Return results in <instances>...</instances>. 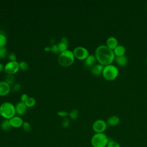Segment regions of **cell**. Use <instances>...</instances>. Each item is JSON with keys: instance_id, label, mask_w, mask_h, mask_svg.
Returning <instances> with one entry per match:
<instances>
[{"instance_id": "28", "label": "cell", "mask_w": 147, "mask_h": 147, "mask_svg": "<svg viewBox=\"0 0 147 147\" xmlns=\"http://www.w3.org/2000/svg\"><path fill=\"white\" fill-rule=\"evenodd\" d=\"M51 51L54 53H58L60 52L57 44H53L51 46Z\"/></svg>"}, {"instance_id": "21", "label": "cell", "mask_w": 147, "mask_h": 147, "mask_svg": "<svg viewBox=\"0 0 147 147\" xmlns=\"http://www.w3.org/2000/svg\"><path fill=\"white\" fill-rule=\"evenodd\" d=\"M5 81L7 82L10 85L11 84H13L14 82V76L13 75L10 74H7L5 77Z\"/></svg>"}, {"instance_id": "6", "label": "cell", "mask_w": 147, "mask_h": 147, "mask_svg": "<svg viewBox=\"0 0 147 147\" xmlns=\"http://www.w3.org/2000/svg\"><path fill=\"white\" fill-rule=\"evenodd\" d=\"M20 69L19 63L17 61H9L5 65L4 70L7 74L14 75Z\"/></svg>"}, {"instance_id": "36", "label": "cell", "mask_w": 147, "mask_h": 147, "mask_svg": "<svg viewBox=\"0 0 147 147\" xmlns=\"http://www.w3.org/2000/svg\"><path fill=\"white\" fill-rule=\"evenodd\" d=\"M44 49L45 51L48 52V51H51V47H48V46H47L44 48Z\"/></svg>"}, {"instance_id": "32", "label": "cell", "mask_w": 147, "mask_h": 147, "mask_svg": "<svg viewBox=\"0 0 147 147\" xmlns=\"http://www.w3.org/2000/svg\"><path fill=\"white\" fill-rule=\"evenodd\" d=\"M68 113L66 111H64V110H60L57 112V114L60 116V117H67V115H68Z\"/></svg>"}, {"instance_id": "12", "label": "cell", "mask_w": 147, "mask_h": 147, "mask_svg": "<svg viewBox=\"0 0 147 147\" xmlns=\"http://www.w3.org/2000/svg\"><path fill=\"white\" fill-rule=\"evenodd\" d=\"M118 45V40L114 37H109L106 40V46L113 51L117 47Z\"/></svg>"}, {"instance_id": "37", "label": "cell", "mask_w": 147, "mask_h": 147, "mask_svg": "<svg viewBox=\"0 0 147 147\" xmlns=\"http://www.w3.org/2000/svg\"><path fill=\"white\" fill-rule=\"evenodd\" d=\"M146 63H147V59H146Z\"/></svg>"}, {"instance_id": "29", "label": "cell", "mask_w": 147, "mask_h": 147, "mask_svg": "<svg viewBox=\"0 0 147 147\" xmlns=\"http://www.w3.org/2000/svg\"><path fill=\"white\" fill-rule=\"evenodd\" d=\"M7 58L9 60V61H16V55L13 52H10L7 55Z\"/></svg>"}, {"instance_id": "2", "label": "cell", "mask_w": 147, "mask_h": 147, "mask_svg": "<svg viewBox=\"0 0 147 147\" xmlns=\"http://www.w3.org/2000/svg\"><path fill=\"white\" fill-rule=\"evenodd\" d=\"M16 114L15 105L10 102H4L0 105V115L4 119H9Z\"/></svg>"}, {"instance_id": "24", "label": "cell", "mask_w": 147, "mask_h": 147, "mask_svg": "<svg viewBox=\"0 0 147 147\" xmlns=\"http://www.w3.org/2000/svg\"><path fill=\"white\" fill-rule=\"evenodd\" d=\"M19 67L20 69L22 71H26L29 68V65L27 62L25 61H21L19 62Z\"/></svg>"}, {"instance_id": "7", "label": "cell", "mask_w": 147, "mask_h": 147, "mask_svg": "<svg viewBox=\"0 0 147 147\" xmlns=\"http://www.w3.org/2000/svg\"><path fill=\"white\" fill-rule=\"evenodd\" d=\"M73 53L75 57L79 60H85L89 55L88 51L82 46H78L75 48Z\"/></svg>"}, {"instance_id": "16", "label": "cell", "mask_w": 147, "mask_h": 147, "mask_svg": "<svg viewBox=\"0 0 147 147\" xmlns=\"http://www.w3.org/2000/svg\"><path fill=\"white\" fill-rule=\"evenodd\" d=\"M113 52L115 57L124 56L126 52V49L123 45H118L117 47L113 50Z\"/></svg>"}, {"instance_id": "20", "label": "cell", "mask_w": 147, "mask_h": 147, "mask_svg": "<svg viewBox=\"0 0 147 147\" xmlns=\"http://www.w3.org/2000/svg\"><path fill=\"white\" fill-rule=\"evenodd\" d=\"M69 117H70V118L72 119H76L78 116H79V111L77 109H74L73 110H72L68 114Z\"/></svg>"}, {"instance_id": "34", "label": "cell", "mask_w": 147, "mask_h": 147, "mask_svg": "<svg viewBox=\"0 0 147 147\" xmlns=\"http://www.w3.org/2000/svg\"><path fill=\"white\" fill-rule=\"evenodd\" d=\"M61 41L64 42V43H66L67 44H68V38L66 37H63L61 38Z\"/></svg>"}, {"instance_id": "14", "label": "cell", "mask_w": 147, "mask_h": 147, "mask_svg": "<svg viewBox=\"0 0 147 147\" xmlns=\"http://www.w3.org/2000/svg\"><path fill=\"white\" fill-rule=\"evenodd\" d=\"M120 122L119 118L117 115H111L109 117L106 121L107 125L110 126H115L119 124Z\"/></svg>"}, {"instance_id": "11", "label": "cell", "mask_w": 147, "mask_h": 147, "mask_svg": "<svg viewBox=\"0 0 147 147\" xmlns=\"http://www.w3.org/2000/svg\"><path fill=\"white\" fill-rule=\"evenodd\" d=\"M11 90L10 85L5 80L0 81V95L5 96L7 95Z\"/></svg>"}, {"instance_id": "31", "label": "cell", "mask_w": 147, "mask_h": 147, "mask_svg": "<svg viewBox=\"0 0 147 147\" xmlns=\"http://www.w3.org/2000/svg\"><path fill=\"white\" fill-rule=\"evenodd\" d=\"M21 88V86L20 83H16L13 85V87H12V90L14 92H17L18 91H19Z\"/></svg>"}, {"instance_id": "3", "label": "cell", "mask_w": 147, "mask_h": 147, "mask_svg": "<svg viewBox=\"0 0 147 147\" xmlns=\"http://www.w3.org/2000/svg\"><path fill=\"white\" fill-rule=\"evenodd\" d=\"M75 56L73 51L67 49L60 53L57 57L59 64L63 67H68L72 64L74 61Z\"/></svg>"}, {"instance_id": "30", "label": "cell", "mask_w": 147, "mask_h": 147, "mask_svg": "<svg viewBox=\"0 0 147 147\" xmlns=\"http://www.w3.org/2000/svg\"><path fill=\"white\" fill-rule=\"evenodd\" d=\"M69 123H70V121L69 119V118H65L63 121H62V126L64 128L65 127H67L69 125Z\"/></svg>"}, {"instance_id": "13", "label": "cell", "mask_w": 147, "mask_h": 147, "mask_svg": "<svg viewBox=\"0 0 147 147\" xmlns=\"http://www.w3.org/2000/svg\"><path fill=\"white\" fill-rule=\"evenodd\" d=\"M96 59L94 55H89L84 60V65L88 67H93L96 65Z\"/></svg>"}, {"instance_id": "8", "label": "cell", "mask_w": 147, "mask_h": 147, "mask_svg": "<svg viewBox=\"0 0 147 147\" xmlns=\"http://www.w3.org/2000/svg\"><path fill=\"white\" fill-rule=\"evenodd\" d=\"M107 127L106 122L103 119H97L92 124V129L95 133H104Z\"/></svg>"}, {"instance_id": "33", "label": "cell", "mask_w": 147, "mask_h": 147, "mask_svg": "<svg viewBox=\"0 0 147 147\" xmlns=\"http://www.w3.org/2000/svg\"><path fill=\"white\" fill-rule=\"evenodd\" d=\"M28 98H29V96H28V94L24 93V94H22L21 96V98H21V101H22L23 102H25V101L28 99Z\"/></svg>"}, {"instance_id": "22", "label": "cell", "mask_w": 147, "mask_h": 147, "mask_svg": "<svg viewBox=\"0 0 147 147\" xmlns=\"http://www.w3.org/2000/svg\"><path fill=\"white\" fill-rule=\"evenodd\" d=\"M7 43V38L6 36L2 33H0V47H4Z\"/></svg>"}, {"instance_id": "9", "label": "cell", "mask_w": 147, "mask_h": 147, "mask_svg": "<svg viewBox=\"0 0 147 147\" xmlns=\"http://www.w3.org/2000/svg\"><path fill=\"white\" fill-rule=\"evenodd\" d=\"M9 122L11 127L19 128L22 127L24 121L21 117H20L19 115H15L14 117L9 119Z\"/></svg>"}, {"instance_id": "18", "label": "cell", "mask_w": 147, "mask_h": 147, "mask_svg": "<svg viewBox=\"0 0 147 147\" xmlns=\"http://www.w3.org/2000/svg\"><path fill=\"white\" fill-rule=\"evenodd\" d=\"M1 128L2 129V130L6 131L10 130V129L11 128V126L10 125L9 119H3L1 123Z\"/></svg>"}, {"instance_id": "1", "label": "cell", "mask_w": 147, "mask_h": 147, "mask_svg": "<svg viewBox=\"0 0 147 147\" xmlns=\"http://www.w3.org/2000/svg\"><path fill=\"white\" fill-rule=\"evenodd\" d=\"M94 55L99 64L103 66L111 64L115 57L113 51L104 45H99L96 48Z\"/></svg>"}, {"instance_id": "23", "label": "cell", "mask_w": 147, "mask_h": 147, "mask_svg": "<svg viewBox=\"0 0 147 147\" xmlns=\"http://www.w3.org/2000/svg\"><path fill=\"white\" fill-rule=\"evenodd\" d=\"M68 45L66 43H64L62 41H60L59 42V43L57 44V45H58V47H59V51H60V52H63V51H65L66 50H67L68 49Z\"/></svg>"}, {"instance_id": "35", "label": "cell", "mask_w": 147, "mask_h": 147, "mask_svg": "<svg viewBox=\"0 0 147 147\" xmlns=\"http://www.w3.org/2000/svg\"><path fill=\"white\" fill-rule=\"evenodd\" d=\"M5 68V65H3V64L0 62V72H2Z\"/></svg>"}, {"instance_id": "10", "label": "cell", "mask_w": 147, "mask_h": 147, "mask_svg": "<svg viewBox=\"0 0 147 147\" xmlns=\"http://www.w3.org/2000/svg\"><path fill=\"white\" fill-rule=\"evenodd\" d=\"M15 109L16 113L18 115H22L26 113L28 107L25 105V102L20 101L15 105Z\"/></svg>"}, {"instance_id": "4", "label": "cell", "mask_w": 147, "mask_h": 147, "mask_svg": "<svg viewBox=\"0 0 147 147\" xmlns=\"http://www.w3.org/2000/svg\"><path fill=\"white\" fill-rule=\"evenodd\" d=\"M109 140L104 133H95L91 138V144L93 147H106Z\"/></svg>"}, {"instance_id": "17", "label": "cell", "mask_w": 147, "mask_h": 147, "mask_svg": "<svg viewBox=\"0 0 147 147\" xmlns=\"http://www.w3.org/2000/svg\"><path fill=\"white\" fill-rule=\"evenodd\" d=\"M114 60L116 63L121 67H124L127 64V59L125 56H117L115 57Z\"/></svg>"}, {"instance_id": "19", "label": "cell", "mask_w": 147, "mask_h": 147, "mask_svg": "<svg viewBox=\"0 0 147 147\" xmlns=\"http://www.w3.org/2000/svg\"><path fill=\"white\" fill-rule=\"evenodd\" d=\"M25 103L28 107H32L35 105L36 99L33 97H29Z\"/></svg>"}, {"instance_id": "25", "label": "cell", "mask_w": 147, "mask_h": 147, "mask_svg": "<svg viewBox=\"0 0 147 147\" xmlns=\"http://www.w3.org/2000/svg\"><path fill=\"white\" fill-rule=\"evenodd\" d=\"M22 127L23 130L25 132H29L31 130V125L27 121L24 122V123L22 126Z\"/></svg>"}, {"instance_id": "5", "label": "cell", "mask_w": 147, "mask_h": 147, "mask_svg": "<svg viewBox=\"0 0 147 147\" xmlns=\"http://www.w3.org/2000/svg\"><path fill=\"white\" fill-rule=\"evenodd\" d=\"M119 70L114 65L109 64L104 66L102 75L106 80L109 81L113 80L117 78Z\"/></svg>"}, {"instance_id": "26", "label": "cell", "mask_w": 147, "mask_h": 147, "mask_svg": "<svg viewBox=\"0 0 147 147\" xmlns=\"http://www.w3.org/2000/svg\"><path fill=\"white\" fill-rule=\"evenodd\" d=\"M106 147H121L119 144L114 140H110Z\"/></svg>"}, {"instance_id": "15", "label": "cell", "mask_w": 147, "mask_h": 147, "mask_svg": "<svg viewBox=\"0 0 147 147\" xmlns=\"http://www.w3.org/2000/svg\"><path fill=\"white\" fill-rule=\"evenodd\" d=\"M103 68H104V66L103 65L100 64H97L91 68V72L93 75L98 76V75H100V74H102Z\"/></svg>"}, {"instance_id": "27", "label": "cell", "mask_w": 147, "mask_h": 147, "mask_svg": "<svg viewBox=\"0 0 147 147\" xmlns=\"http://www.w3.org/2000/svg\"><path fill=\"white\" fill-rule=\"evenodd\" d=\"M7 49L5 47H0V59H3L6 56Z\"/></svg>"}]
</instances>
